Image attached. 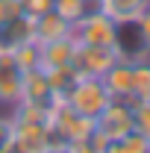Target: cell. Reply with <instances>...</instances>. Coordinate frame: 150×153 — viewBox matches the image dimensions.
<instances>
[{"label": "cell", "mask_w": 150, "mask_h": 153, "mask_svg": "<svg viewBox=\"0 0 150 153\" xmlns=\"http://www.w3.org/2000/svg\"><path fill=\"white\" fill-rule=\"evenodd\" d=\"M12 135H15V124H12V115H0V150H6V147H9Z\"/></svg>", "instance_id": "ac0fdd59"}, {"label": "cell", "mask_w": 150, "mask_h": 153, "mask_svg": "<svg viewBox=\"0 0 150 153\" xmlns=\"http://www.w3.org/2000/svg\"><path fill=\"white\" fill-rule=\"evenodd\" d=\"M135 27H138V33H141V38H144V44L150 47V6L135 18Z\"/></svg>", "instance_id": "ffe728a7"}, {"label": "cell", "mask_w": 150, "mask_h": 153, "mask_svg": "<svg viewBox=\"0 0 150 153\" xmlns=\"http://www.w3.org/2000/svg\"><path fill=\"white\" fill-rule=\"evenodd\" d=\"M74 50H76L74 36L41 44V68H65V65H71V59H74Z\"/></svg>", "instance_id": "8fae6325"}, {"label": "cell", "mask_w": 150, "mask_h": 153, "mask_svg": "<svg viewBox=\"0 0 150 153\" xmlns=\"http://www.w3.org/2000/svg\"><path fill=\"white\" fill-rule=\"evenodd\" d=\"M21 103H36V106H50L53 103V91H50V82L44 68H33V71H24L21 79Z\"/></svg>", "instance_id": "52a82bcc"}, {"label": "cell", "mask_w": 150, "mask_h": 153, "mask_svg": "<svg viewBox=\"0 0 150 153\" xmlns=\"http://www.w3.org/2000/svg\"><path fill=\"white\" fill-rule=\"evenodd\" d=\"M118 62V50L115 47H94V44H76L71 68L76 76H103L109 68Z\"/></svg>", "instance_id": "3957f363"}, {"label": "cell", "mask_w": 150, "mask_h": 153, "mask_svg": "<svg viewBox=\"0 0 150 153\" xmlns=\"http://www.w3.org/2000/svg\"><path fill=\"white\" fill-rule=\"evenodd\" d=\"M53 9H56L68 24H76L88 9H94V0H53Z\"/></svg>", "instance_id": "5bb4252c"}, {"label": "cell", "mask_w": 150, "mask_h": 153, "mask_svg": "<svg viewBox=\"0 0 150 153\" xmlns=\"http://www.w3.org/2000/svg\"><path fill=\"white\" fill-rule=\"evenodd\" d=\"M44 74H47L50 91H53V103L56 100H68V94L74 91L76 79H79L71 65H65V68H44Z\"/></svg>", "instance_id": "7c38bea8"}, {"label": "cell", "mask_w": 150, "mask_h": 153, "mask_svg": "<svg viewBox=\"0 0 150 153\" xmlns=\"http://www.w3.org/2000/svg\"><path fill=\"white\" fill-rule=\"evenodd\" d=\"M112 100L115 97L109 94V88L103 85L100 76H79L76 85H74V91L68 94V103H71L79 115H85V118H97Z\"/></svg>", "instance_id": "7a4b0ae2"}, {"label": "cell", "mask_w": 150, "mask_h": 153, "mask_svg": "<svg viewBox=\"0 0 150 153\" xmlns=\"http://www.w3.org/2000/svg\"><path fill=\"white\" fill-rule=\"evenodd\" d=\"M76 44H94V47H115V36H118V24L109 15H103L97 6L88 9L82 18L74 24L71 30Z\"/></svg>", "instance_id": "6da1fadb"}, {"label": "cell", "mask_w": 150, "mask_h": 153, "mask_svg": "<svg viewBox=\"0 0 150 153\" xmlns=\"http://www.w3.org/2000/svg\"><path fill=\"white\" fill-rule=\"evenodd\" d=\"M12 56H15L21 71L41 68V44H38V41H27V44H21L18 50H12Z\"/></svg>", "instance_id": "9a60e30c"}, {"label": "cell", "mask_w": 150, "mask_h": 153, "mask_svg": "<svg viewBox=\"0 0 150 153\" xmlns=\"http://www.w3.org/2000/svg\"><path fill=\"white\" fill-rule=\"evenodd\" d=\"M21 79L24 71L12 53H0V106H15L21 97Z\"/></svg>", "instance_id": "8992f818"}, {"label": "cell", "mask_w": 150, "mask_h": 153, "mask_svg": "<svg viewBox=\"0 0 150 153\" xmlns=\"http://www.w3.org/2000/svg\"><path fill=\"white\" fill-rule=\"evenodd\" d=\"M132 124L138 133H144L150 138V100H138L132 106Z\"/></svg>", "instance_id": "2e32d148"}, {"label": "cell", "mask_w": 150, "mask_h": 153, "mask_svg": "<svg viewBox=\"0 0 150 153\" xmlns=\"http://www.w3.org/2000/svg\"><path fill=\"white\" fill-rule=\"evenodd\" d=\"M21 9H24V15H30V18L36 21V18L47 15L53 9V0H21Z\"/></svg>", "instance_id": "e0dca14e"}, {"label": "cell", "mask_w": 150, "mask_h": 153, "mask_svg": "<svg viewBox=\"0 0 150 153\" xmlns=\"http://www.w3.org/2000/svg\"><path fill=\"white\" fill-rule=\"evenodd\" d=\"M94 130L103 135V138H109V141L124 138L130 130H135V124H132V109L124 100H112L103 112L94 118Z\"/></svg>", "instance_id": "277c9868"}, {"label": "cell", "mask_w": 150, "mask_h": 153, "mask_svg": "<svg viewBox=\"0 0 150 153\" xmlns=\"http://www.w3.org/2000/svg\"><path fill=\"white\" fill-rule=\"evenodd\" d=\"M100 79H103V85L109 88V94H112L115 100H124L127 94H132V62L118 59Z\"/></svg>", "instance_id": "9c48e42d"}, {"label": "cell", "mask_w": 150, "mask_h": 153, "mask_svg": "<svg viewBox=\"0 0 150 153\" xmlns=\"http://www.w3.org/2000/svg\"><path fill=\"white\" fill-rule=\"evenodd\" d=\"M138 100H150V59L132 62V94L124 97V103L132 109Z\"/></svg>", "instance_id": "4fadbf2b"}, {"label": "cell", "mask_w": 150, "mask_h": 153, "mask_svg": "<svg viewBox=\"0 0 150 153\" xmlns=\"http://www.w3.org/2000/svg\"><path fill=\"white\" fill-rule=\"evenodd\" d=\"M71 30H74V24H68V21L56 12V9H50L47 15L36 18V41H38V44L68 38V36H71Z\"/></svg>", "instance_id": "30bf717a"}, {"label": "cell", "mask_w": 150, "mask_h": 153, "mask_svg": "<svg viewBox=\"0 0 150 153\" xmlns=\"http://www.w3.org/2000/svg\"><path fill=\"white\" fill-rule=\"evenodd\" d=\"M27 41H36V21L30 15L21 12L18 18L0 24V53H12Z\"/></svg>", "instance_id": "5b68a950"}, {"label": "cell", "mask_w": 150, "mask_h": 153, "mask_svg": "<svg viewBox=\"0 0 150 153\" xmlns=\"http://www.w3.org/2000/svg\"><path fill=\"white\" fill-rule=\"evenodd\" d=\"M94 6L103 15H109L115 24H132L150 6V0H94Z\"/></svg>", "instance_id": "ba28073f"}, {"label": "cell", "mask_w": 150, "mask_h": 153, "mask_svg": "<svg viewBox=\"0 0 150 153\" xmlns=\"http://www.w3.org/2000/svg\"><path fill=\"white\" fill-rule=\"evenodd\" d=\"M41 153H68V150H65V144H59V147H44Z\"/></svg>", "instance_id": "44dd1931"}, {"label": "cell", "mask_w": 150, "mask_h": 153, "mask_svg": "<svg viewBox=\"0 0 150 153\" xmlns=\"http://www.w3.org/2000/svg\"><path fill=\"white\" fill-rule=\"evenodd\" d=\"M21 12V0H0V24H6V21L18 18Z\"/></svg>", "instance_id": "d6986e66"}]
</instances>
